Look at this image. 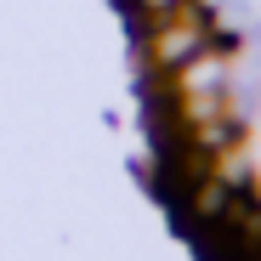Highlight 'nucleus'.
Returning a JSON list of instances; mask_svg holds the SVG:
<instances>
[{
  "instance_id": "f257e3e1",
  "label": "nucleus",
  "mask_w": 261,
  "mask_h": 261,
  "mask_svg": "<svg viewBox=\"0 0 261 261\" xmlns=\"http://www.w3.org/2000/svg\"><path fill=\"white\" fill-rule=\"evenodd\" d=\"M210 40H216V12L204 6V0H193V6H182L176 17L142 29V68L148 74H170L188 57H199Z\"/></svg>"
},
{
  "instance_id": "f03ea898",
  "label": "nucleus",
  "mask_w": 261,
  "mask_h": 261,
  "mask_svg": "<svg viewBox=\"0 0 261 261\" xmlns=\"http://www.w3.org/2000/svg\"><path fill=\"white\" fill-rule=\"evenodd\" d=\"M182 6H193V0H125V12H130L137 29H153V23H165V17H176Z\"/></svg>"
}]
</instances>
